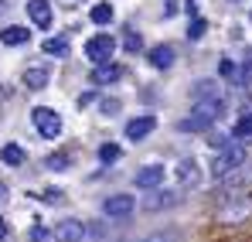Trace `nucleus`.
<instances>
[{"instance_id":"f257e3e1","label":"nucleus","mask_w":252,"mask_h":242,"mask_svg":"<svg viewBox=\"0 0 252 242\" xmlns=\"http://www.w3.org/2000/svg\"><path fill=\"white\" fill-rule=\"evenodd\" d=\"M221 113H225V99L221 96H211V99H194V106H191V116L188 120L177 123V130H191V133H205L211 130L215 123L221 120Z\"/></svg>"},{"instance_id":"f03ea898","label":"nucleus","mask_w":252,"mask_h":242,"mask_svg":"<svg viewBox=\"0 0 252 242\" xmlns=\"http://www.w3.org/2000/svg\"><path fill=\"white\" fill-rule=\"evenodd\" d=\"M215 218H218L221 225H242V222H249L252 218V195L249 191H232V195H225V202L218 205Z\"/></svg>"},{"instance_id":"7ed1b4c3","label":"nucleus","mask_w":252,"mask_h":242,"mask_svg":"<svg viewBox=\"0 0 252 242\" xmlns=\"http://www.w3.org/2000/svg\"><path fill=\"white\" fill-rule=\"evenodd\" d=\"M246 161H249L246 143H228V147H221V150L215 154V161H211V177H215V181H221L225 174H232L235 167H242Z\"/></svg>"},{"instance_id":"20e7f679","label":"nucleus","mask_w":252,"mask_h":242,"mask_svg":"<svg viewBox=\"0 0 252 242\" xmlns=\"http://www.w3.org/2000/svg\"><path fill=\"white\" fill-rule=\"evenodd\" d=\"M31 123H34V130L41 133L44 140H58V137H62V130H65L62 113H58V109H51V106H34V109H31Z\"/></svg>"},{"instance_id":"39448f33","label":"nucleus","mask_w":252,"mask_h":242,"mask_svg":"<svg viewBox=\"0 0 252 242\" xmlns=\"http://www.w3.org/2000/svg\"><path fill=\"white\" fill-rule=\"evenodd\" d=\"M116 55V38L113 35H92V38L85 41V58L92 62V65H102V62H109Z\"/></svg>"},{"instance_id":"423d86ee","label":"nucleus","mask_w":252,"mask_h":242,"mask_svg":"<svg viewBox=\"0 0 252 242\" xmlns=\"http://www.w3.org/2000/svg\"><path fill=\"white\" fill-rule=\"evenodd\" d=\"M133 208H136V198L133 195H109L102 202V215L113 218V222H123V218L133 215Z\"/></svg>"},{"instance_id":"0eeeda50","label":"nucleus","mask_w":252,"mask_h":242,"mask_svg":"<svg viewBox=\"0 0 252 242\" xmlns=\"http://www.w3.org/2000/svg\"><path fill=\"white\" fill-rule=\"evenodd\" d=\"M154 130H157V116H154V113H140V116H133V120L123 126V137L133 140V143H140V140H147Z\"/></svg>"},{"instance_id":"6e6552de","label":"nucleus","mask_w":252,"mask_h":242,"mask_svg":"<svg viewBox=\"0 0 252 242\" xmlns=\"http://www.w3.org/2000/svg\"><path fill=\"white\" fill-rule=\"evenodd\" d=\"M85 232H89L85 222H79V218H65V222H55L51 239H55V242H82Z\"/></svg>"},{"instance_id":"1a4fd4ad","label":"nucleus","mask_w":252,"mask_h":242,"mask_svg":"<svg viewBox=\"0 0 252 242\" xmlns=\"http://www.w3.org/2000/svg\"><path fill=\"white\" fill-rule=\"evenodd\" d=\"M133 184H136L140 191L160 188V184H164V164H143V167L133 174Z\"/></svg>"},{"instance_id":"9d476101","label":"nucleus","mask_w":252,"mask_h":242,"mask_svg":"<svg viewBox=\"0 0 252 242\" xmlns=\"http://www.w3.org/2000/svg\"><path fill=\"white\" fill-rule=\"evenodd\" d=\"M174 177H177L181 188H194V184H201V164L194 157H181L174 167Z\"/></svg>"},{"instance_id":"9b49d317","label":"nucleus","mask_w":252,"mask_h":242,"mask_svg":"<svg viewBox=\"0 0 252 242\" xmlns=\"http://www.w3.org/2000/svg\"><path fill=\"white\" fill-rule=\"evenodd\" d=\"M181 202V195L177 191H164V188H154L150 195H143V211H164V208H174V205Z\"/></svg>"},{"instance_id":"f8f14e48","label":"nucleus","mask_w":252,"mask_h":242,"mask_svg":"<svg viewBox=\"0 0 252 242\" xmlns=\"http://www.w3.org/2000/svg\"><path fill=\"white\" fill-rule=\"evenodd\" d=\"M174 58H177L174 44H154V48L147 51V62H150V69H157V72H167L170 65H174Z\"/></svg>"},{"instance_id":"ddd939ff","label":"nucleus","mask_w":252,"mask_h":242,"mask_svg":"<svg viewBox=\"0 0 252 242\" xmlns=\"http://www.w3.org/2000/svg\"><path fill=\"white\" fill-rule=\"evenodd\" d=\"M120 79H123V65H116V62H102V65L92 69V82L95 85H113Z\"/></svg>"},{"instance_id":"4468645a","label":"nucleus","mask_w":252,"mask_h":242,"mask_svg":"<svg viewBox=\"0 0 252 242\" xmlns=\"http://www.w3.org/2000/svg\"><path fill=\"white\" fill-rule=\"evenodd\" d=\"M28 17L34 21V28L48 31L51 28V3L48 0H28Z\"/></svg>"},{"instance_id":"2eb2a0df","label":"nucleus","mask_w":252,"mask_h":242,"mask_svg":"<svg viewBox=\"0 0 252 242\" xmlns=\"http://www.w3.org/2000/svg\"><path fill=\"white\" fill-rule=\"evenodd\" d=\"M28 38H31V31L21 24H10L0 31V44H7V48H21V44H28Z\"/></svg>"},{"instance_id":"dca6fc26","label":"nucleus","mask_w":252,"mask_h":242,"mask_svg":"<svg viewBox=\"0 0 252 242\" xmlns=\"http://www.w3.org/2000/svg\"><path fill=\"white\" fill-rule=\"evenodd\" d=\"M249 181H252V164L246 161L242 167H235L232 174L221 177V188H242V184H249Z\"/></svg>"},{"instance_id":"f3484780","label":"nucleus","mask_w":252,"mask_h":242,"mask_svg":"<svg viewBox=\"0 0 252 242\" xmlns=\"http://www.w3.org/2000/svg\"><path fill=\"white\" fill-rule=\"evenodd\" d=\"M21 82H24L31 92H38V89H44V85H48V69L34 65V69H28V72H24V79H21Z\"/></svg>"},{"instance_id":"a211bd4d","label":"nucleus","mask_w":252,"mask_h":242,"mask_svg":"<svg viewBox=\"0 0 252 242\" xmlns=\"http://www.w3.org/2000/svg\"><path fill=\"white\" fill-rule=\"evenodd\" d=\"M0 161L7 164V167H21V164L28 161V154L17 143H7V147H0Z\"/></svg>"},{"instance_id":"6ab92c4d","label":"nucleus","mask_w":252,"mask_h":242,"mask_svg":"<svg viewBox=\"0 0 252 242\" xmlns=\"http://www.w3.org/2000/svg\"><path fill=\"white\" fill-rule=\"evenodd\" d=\"M113 17H116V10H113V3H95L92 10H89V21L92 24H113Z\"/></svg>"},{"instance_id":"aec40b11","label":"nucleus","mask_w":252,"mask_h":242,"mask_svg":"<svg viewBox=\"0 0 252 242\" xmlns=\"http://www.w3.org/2000/svg\"><path fill=\"white\" fill-rule=\"evenodd\" d=\"M41 51L44 55H55V58H68V38H44V44H41Z\"/></svg>"},{"instance_id":"412c9836","label":"nucleus","mask_w":252,"mask_h":242,"mask_svg":"<svg viewBox=\"0 0 252 242\" xmlns=\"http://www.w3.org/2000/svg\"><path fill=\"white\" fill-rule=\"evenodd\" d=\"M232 137H235V140H249L252 137V109H246L239 120L232 123Z\"/></svg>"},{"instance_id":"4be33fe9","label":"nucleus","mask_w":252,"mask_h":242,"mask_svg":"<svg viewBox=\"0 0 252 242\" xmlns=\"http://www.w3.org/2000/svg\"><path fill=\"white\" fill-rule=\"evenodd\" d=\"M191 92H194V99H211V96H221V89H218V82H215V79H198Z\"/></svg>"},{"instance_id":"5701e85b","label":"nucleus","mask_w":252,"mask_h":242,"mask_svg":"<svg viewBox=\"0 0 252 242\" xmlns=\"http://www.w3.org/2000/svg\"><path fill=\"white\" fill-rule=\"evenodd\" d=\"M205 35H208V21H205V17H191V24H188V38L201 41Z\"/></svg>"},{"instance_id":"b1692460","label":"nucleus","mask_w":252,"mask_h":242,"mask_svg":"<svg viewBox=\"0 0 252 242\" xmlns=\"http://www.w3.org/2000/svg\"><path fill=\"white\" fill-rule=\"evenodd\" d=\"M120 157H123V147L120 143H102L99 147V161L102 164H113V161H120Z\"/></svg>"},{"instance_id":"393cba45","label":"nucleus","mask_w":252,"mask_h":242,"mask_svg":"<svg viewBox=\"0 0 252 242\" xmlns=\"http://www.w3.org/2000/svg\"><path fill=\"white\" fill-rule=\"evenodd\" d=\"M218 75H221V79H228L232 85H235V79H239V65H235L232 58H221V62H218Z\"/></svg>"},{"instance_id":"a878e982","label":"nucleus","mask_w":252,"mask_h":242,"mask_svg":"<svg viewBox=\"0 0 252 242\" xmlns=\"http://www.w3.org/2000/svg\"><path fill=\"white\" fill-rule=\"evenodd\" d=\"M123 48L129 51V55H136V51H143V38H140L136 31H126L123 35Z\"/></svg>"},{"instance_id":"bb28decb","label":"nucleus","mask_w":252,"mask_h":242,"mask_svg":"<svg viewBox=\"0 0 252 242\" xmlns=\"http://www.w3.org/2000/svg\"><path fill=\"white\" fill-rule=\"evenodd\" d=\"M68 154H51L48 161H44V167H51V171H68Z\"/></svg>"},{"instance_id":"cd10ccee","label":"nucleus","mask_w":252,"mask_h":242,"mask_svg":"<svg viewBox=\"0 0 252 242\" xmlns=\"http://www.w3.org/2000/svg\"><path fill=\"white\" fill-rule=\"evenodd\" d=\"M235 85H252V58H246L242 65H239V79Z\"/></svg>"},{"instance_id":"c85d7f7f","label":"nucleus","mask_w":252,"mask_h":242,"mask_svg":"<svg viewBox=\"0 0 252 242\" xmlns=\"http://www.w3.org/2000/svg\"><path fill=\"white\" fill-rule=\"evenodd\" d=\"M136 242H181V239H177V232H154V236H143Z\"/></svg>"},{"instance_id":"c756f323","label":"nucleus","mask_w":252,"mask_h":242,"mask_svg":"<svg viewBox=\"0 0 252 242\" xmlns=\"http://www.w3.org/2000/svg\"><path fill=\"white\" fill-rule=\"evenodd\" d=\"M120 106H123L120 99H102V103H99V109H102V116H116V113H120Z\"/></svg>"},{"instance_id":"7c9ffc66","label":"nucleus","mask_w":252,"mask_h":242,"mask_svg":"<svg viewBox=\"0 0 252 242\" xmlns=\"http://www.w3.org/2000/svg\"><path fill=\"white\" fill-rule=\"evenodd\" d=\"M208 143L215 147V150H221V147H228V143H232V137H225V133H218V137H211Z\"/></svg>"},{"instance_id":"2f4dec72","label":"nucleus","mask_w":252,"mask_h":242,"mask_svg":"<svg viewBox=\"0 0 252 242\" xmlns=\"http://www.w3.org/2000/svg\"><path fill=\"white\" fill-rule=\"evenodd\" d=\"M177 14V0H164V17H174Z\"/></svg>"},{"instance_id":"473e14b6","label":"nucleus","mask_w":252,"mask_h":242,"mask_svg":"<svg viewBox=\"0 0 252 242\" xmlns=\"http://www.w3.org/2000/svg\"><path fill=\"white\" fill-rule=\"evenodd\" d=\"M92 99H95V92H82V96H79V106H89Z\"/></svg>"},{"instance_id":"72a5a7b5","label":"nucleus","mask_w":252,"mask_h":242,"mask_svg":"<svg viewBox=\"0 0 252 242\" xmlns=\"http://www.w3.org/2000/svg\"><path fill=\"white\" fill-rule=\"evenodd\" d=\"M10 236V225H7V218H0V239H7Z\"/></svg>"},{"instance_id":"f704fd0d","label":"nucleus","mask_w":252,"mask_h":242,"mask_svg":"<svg viewBox=\"0 0 252 242\" xmlns=\"http://www.w3.org/2000/svg\"><path fill=\"white\" fill-rule=\"evenodd\" d=\"M7 195H10V188H7V181H0V205L7 202Z\"/></svg>"},{"instance_id":"c9c22d12","label":"nucleus","mask_w":252,"mask_h":242,"mask_svg":"<svg viewBox=\"0 0 252 242\" xmlns=\"http://www.w3.org/2000/svg\"><path fill=\"white\" fill-rule=\"evenodd\" d=\"M0 10H3V0H0Z\"/></svg>"},{"instance_id":"e433bc0d","label":"nucleus","mask_w":252,"mask_h":242,"mask_svg":"<svg viewBox=\"0 0 252 242\" xmlns=\"http://www.w3.org/2000/svg\"><path fill=\"white\" fill-rule=\"evenodd\" d=\"M232 3H239V0H232Z\"/></svg>"},{"instance_id":"4c0bfd02","label":"nucleus","mask_w":252,"mask_h":242,"mask_svg":"<svg viewBox=\"0 0 252 242\" xmlns=\"http://www.w3.org/2000/svg\"><path fill=\"white\" fill-rule=\"evenodd\" d=\"M249 17H252V14H249Z\"/></svg>"}]
</instances>
